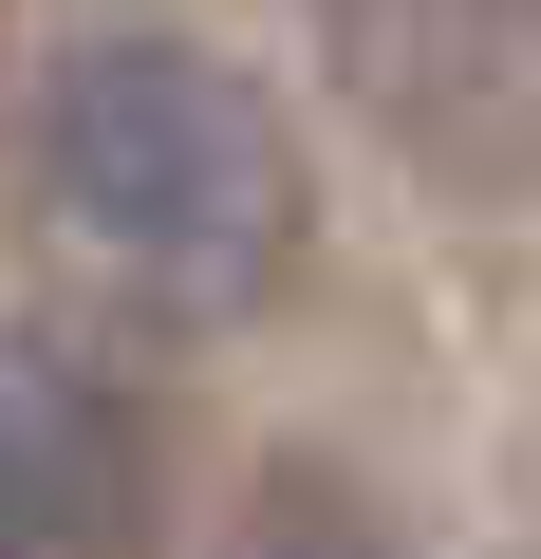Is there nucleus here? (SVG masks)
<instances>
[{"label": "nucleus", "instance_id": "3", "mask_svg": "<svg viewBox=\"0 0 541 559\" xmlns=\"http://www.w3.org/2000/svg\"><path fill=\"white\" fill-rule=\"evenodd\" d=\"M20 466H38V429H0V540H20Z\"/></svg>", "mask_w": 541, "mask_h": 559}, {"label": "nucleus", "instance_id": "1", "mask_svg": "<svg viewBox=\"0 0 541 559\" xmlns=\"http://www.w3.org/2000/svg\"><path fill=\"white\" fill-rule=\"evenodd\" d=\"M38 224L168 318H243L299 261V131L205 38H75L38 75Z\"/></svg>", "mask_w": 541, "mask_h": 559}, {"label": "nucleus", "instance_id": "2", "mask_svg": "<svg viewBox=\"0 0 541 559\" xmlns=\"http://www.w3.org/2000/svg\"><path fill=\"white\" fill-rule=\"evenodd\" d=\"M224 559H392V540H374L337 485H261V503L224 522Z\"/></svg>", "mask_w": 541, "mask_h": 559}]
</instances>
